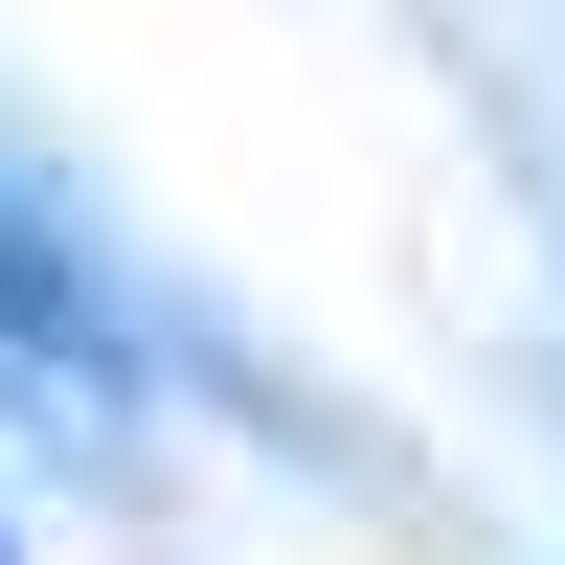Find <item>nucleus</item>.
I'll list each match as a JSON object with an SVG mask.
<instances>
[{"instance_id": "1", "label": "nucleus", "mask_w": 565, "mask_h": 565, "mask_svg": "<svg viewBox=\"0 0 565 565\" xmlns=\"http://www.w3.org/2000/svg\"><path fill=\"white\" fill-rule=\"evenodd\" d=\"M0 385L68 407V430H136V317H114V271L45 204H0Z\"/></svg>"}, {"instance_id": "2", "label": "nucleus", "mask_w": 565, "mask_h": 565, "mask_svg": "<svg viewBox=\"0 0 565 565\" xmlns=\"http://www.w3.org/2000/svg\"><path fill=\"white\" fill-rule=\"evenodd\" d=\"M0 565H23V543H0Z\"/></svg>"}]
</instances>
